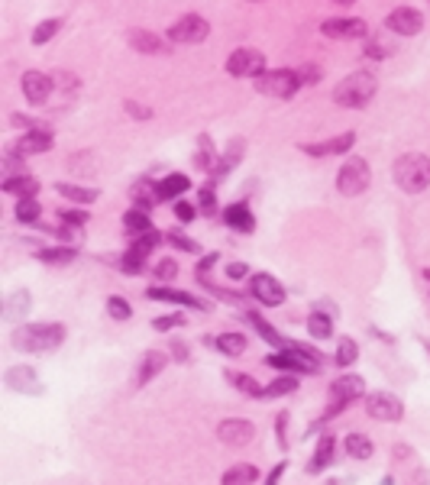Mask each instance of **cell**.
Instances as JSON below:
<instances>
[{
  "label": "cell",
  "instance_id": "44",
  "mask_svg": "<svg viewBox=\"0 0 430 485\" xmlns=\"http://www.w3.org/2000/svg\"><path fill=\"white\" fill-rule=\"evenodd\" d=\"M197 165L201 168H214V142L207 136H201V149H197Z\"/></svg>",
  "mask_w": 430,
  "mask_h": 485
},
{
  "label": "cell",
  "instance_id": "55",
  "mask_svg": "<svg viewBox=\"0 0 430 485\" xmlns=\"http://www.w3.org/2000/svg\"><path fill=\"white\" fill-rule=\"evenodd\" d=\"M282 472H285V463H279V466L272 469V472H269V479H265V485H279V479H282Z\"/></svg>",
  "mask_w": 430,
  "mask_h": 485
},
{
  "label": "cell",
  "instance_id": "21",
  "mask_svg": "<svg viewBox=\"0 0 430 485\" xmlns=\"http://www.w3.org/2000/svg\"><path fill=\"white\" fill-rule=\"evenodd\" d=\"M223 220H227V226H233L237 233H253V214H249V207L246 204H230L227 210H223Z\"/></svg>",
  "mask_w": 430,
  "mask_h": 485
},
{
  "label": "cell",
  "instance_id": "5",
  "mask_svg": "<svg viewBox=\"0 0 430 485\" xmlns=\"http://www.w3.org/2000/svg\"><path fill=\"white\" fill-rule=\"evenodd\" d=\"M369 178H372L369 162H363V159H356L353 156V159L343 165V172H340L337 191L346 194V198H356V194H363L366 188H369Z\"/></svg>",
  "mask_w": 430,
  "mask_h": 485
},
{
  "label": "cell",
  "instance_id": "4",
  "mask_svg": "<svg viewBox=\"0 0 430 485\" xmlns=\"http://www.w3.org/2000/svg\"><path fill=\"white\" fill-rule=\"evenodd\" d=\"M298 71H285V68H275V71H262L256 78V91L265 94V97H291L298 91Z\"/></svg>",
  "mask_w": 430,
  "mask_h": 485
},
{
  "label": "cell",
  "instance_id": "33",
  "mask_svg": "<svg viewBox=\"0 0 430 485\" xmlns=\"http://www.w3.org/2000/svg\"><path fill=\"white\" fill-rule=\"evenodd\" d=\"M39 214H43V207H39L36 198H20V204H17V220L20 224H36Z\"/></svg>",
  "mask_w": 430,
  "mask_h": 485
},
{
  "label": "cell",
  "instance_id": "42",
  "mask_svg": "<svg viewBox=\"0 0 430 485\" xmlns=\"http://www.w3.org/2000/svg\"><path fill=\"white\" fill-rule=\"evenodd\" d=\"M143 259H146V256H139L136 250H127V256H123L120 268H123V272H130V275H139V272H143V266H146Z\"/></svg>",
  "mask_w": 430,
  "mask_h": 485
},
{
  "label": "cell",
  "instance_id": "41",
  "mask_svg": "<svg viewBox=\"0 0 430 485\" xmlns=\"http://www.w3.org/2000/svg\"><path fill=\"white\" fill-rule=\"evenodd\" d=\"M55 33H59V20H43L39 29L33 33V42H36V46H46V42H49Z\"/></svg>",
  "mask_w": 430,
  "mask_h": 485
},
{
  "label": "cell",
  "instance_id": "1",
  "mask_svg": "<svg viewBox=\"0 0 430 485\" xmlns=\"http://www.w3.org/2000/svg\"><path fill=\"white\" fill-rule=\"evenodd\" d=\"M62 340H65L62 324H26L13 330V346L20 353H52L62 346Z\"/></svg>",
  "mask_w": 430,
  "mask_h": 485
},
{
  "label": "cell",
  "instance_id": "19",
  "mask_svg": "<svg viewBox=\"0 0 430 485\" xmlns=\"http://www.w3.org/2000/svg\"><path fill=\"white\" fill-rule=\"evenodd\" d=\"M130 46H133L136 52H143V55H159V52L169 49L165 39L155 36V33H149V29H133V33H130Z\"/></svg>",
  "mask_w": 430,
  "mask_h": 485
},
{
  "label": "cell",
  "instance_id": "31",
  "mask_svg": "<svg viewBox=\"0 0 430 485\" xmlns=\"http://www.w3.org/2000/svg\"><path fill=\"white\" fill-rule=\"evenodd\" d=\"M123 226H127L130 233L133 236H139V233H149L152 230V224H149V214H146V210H127V214H123Z\"/></svg>",
  "mask_w": 430,
  "mask_h": 485
},
{
  "label": "cell",
  "instance_id": "8",
  "mask_svg": "<svg viewBox=\"0 0 430 485\" xmlns=\"http://www.w3.org/2000/svg\"><path fill=\"white\" fill-rule=\"evenodd\" d=\"M227 71L233 78L262 75V71H265V59H262V52H256V49H237L227 59Z\"/></svg>",
  "mask_w": 430,
  "mask_h": 485
},
{
  "label": "cell",
  "instance_id": "22",
  "mask_svg": "<svg viewBox=\"0 0 430 485\" xmlns=\"http://www.w3.org/2000/svg\"><path fill=\"white\" fill-rule=\"evenodd\" d=\"M259 479V469L249 466V463H237V466H230L220 479V485H253Z\"/></svg>",
  "mask_w": 430,
  "mask_h": 485
},
{
  "label": "cell",
  "instance_id": "7",
  "mask_svg": "<svg viewBox=\"0 0 430 485\" xmlns=\"http://www.w3.org/2000/svg\"><path fill=\"white\" fill-rule=\"evenodd\" d=\"M207 33H211L207 20L197 17V13H188V17H181L169 29V39L172 42H201V39H207Z\"/></svg>",
  "mask_w": 430,
  "mask_h": 485
},
{
  "label": "cell",
  "instance_id": "14",
  "mask_svg": "<svg viewBox=\"0 0 430 485\" xmlns=\"http://www.w3.org/2000/svg\"><path fill=\"white\" fill-rule=\"evenodd\" d=\"M421 26H424V17L417 13V10H411V7H401V10H395V13L388 17V29L398 33V36L421 33Z\"/></svg>",
  "mask_w": 430,
  "mask_h": 485
},
{
  "label": "cell",
  "instance_id": "39",
  "mask_svg": "<svg viewBox=\"0 0 430 485\" xmlns=\"http://www.w3.org/2000/svg\"><path fill=\"white\" fill-rule=\"evenodd\" d=\"M298 388V382L291 376H282V378H275V382L265 388V398H282V395H291Z\"/></svg>",
  "mask_w": 430,
  "mask_h": 485
},
{
  "label": "cell",
  "instance_id": "13",
  "mask_svg": "<svg viewBox=\"0 0 430 485\" xmlns=\"http://www.w3.org/2000/svg\"><path fill=\"white\" fill-rule=\"evenodd\" d=\"M217 437L230 446H246L256 437V427L249 424V421H223V424L217 427Z\"/></svg>",
  "mask_w": 430,
  "mask_h": 485
},
{
  "label": "cell",
  "instance_id": "46",
  "mask_svg": "<svg viewBox=\"0 0 430 485\" xmlns=\"http://www.w3.org/2000/svg\"><path fill=\"white\" fill-rule=\"evenodd\" d=\"M175 275H178V262L175 259H162L159 266H155V278H162V282H172Z\"/></svg>",
  "mask_w": 430,
  "mask_h": 485
},
{
  "label": "cell",
  "instance_id": "6",
  "mask_svg": "<svg viewBox=\"0 0 430 485\" xmlns=\"http://www.w3.org/2000/svg\"><path fill=\"white\" fill-rule=\"evenodd\" d=\"M249 292H253V298H259L262 304H269V308L285 304V285H282L275 275H269V272H259V275L249 278Z\"/></svg>",
  "mask_w": 430,
  "mask_h": 485
},
{
  "label": "cell",
  "instance_id": "58",
  "mask_svg": "<svg viewBox=\"0 0 430 485\" xmlns=\"http://www.w3.org/2000/svg\"><path fill=\"white\" fill-rule=\"evenodd\" d=\"M333 4H353V0H333Z\"/></svg>",
  "mask_w": 430,
  "mask_h": 485
},
{
  "label": "cell",
  "instance_id": "28",
  "mask_svg": "<svg viewBox=\"0 0 430 485\" xmlns=\"http://www.w3.org/2000/svg\"><path fill=\"white\" fill-rule=\"evenodd\" d=\"M214 343H217V350L223 353V356H240V353H246V336L243 334H220Z\"/></svg>",
  "mask_w": 430,
  "mask_h": 485
},
{
  "label": "cell",
  "instance_id": "3",
  "mask_svg": "<svg viewBox=\"0 0 430 485\" xmlns=\"http://www.w3.org/2000/svg\"><path fill=\"white\" fill-rule=\"evenodd\" d=\"M395 182L401 184V191L417 194L430 184V159L427 156H417V152H408L395 162Z\"/></svg>",
  "mask_w": 430,
  "mask_h": 485
},
{
  "label": "cell",
  "instance_id": "40",
  "mask_svg": "<svg viewBox=\"0 0 430 485\" xmlns=\"http://www.w3.org/2000/svg\"><path fill=\"white\" fill-rule=\"evenodd\" d=\"M356 343L353 340H349V336H343V340H340V346H337V356H333V360H337V366H353L356 362Z\"/></svg>",
  "mask_w": 430,
  "mask_h": 485
},
{
  "label": "cell",
  "instance_id": "16",
  "mask_svg": "<svg viewBox=\"0 0 430 485\" xmlns=\"http://www.w3.org/2000/svg\"><path fill=\"white\" fill-rule=\"evenodd\" d=\"M353 142H356L353 133H343V136H333V139H327V142L304 146V152H307V156H314V159H321V156H343V152L353 149Z\"/></svg>",
  "mask_w": 430,
  "mask_h": 485
},
{
  "label": "cell",
  "instance_id": "57",
  "mask_svg": "<svg viewBox=\"0 0 430 485\" xmlns=\"http://www.w3.org/2000/svg\"><path fill=\"white\" fill-rule=\"evenodd\" d=\"M227 275L230 278H243L246 275V266H243V262H233V266L227 268Z\"/></svg>",
  "mask_w": 430,
  "mask_h": 485
},
{
  "label": "cell",
  "instance_id": "36",
  "mask_svg": "<svg viewBox=\"0 0 430 485\" xmlns=\"http://www.w3.org/2000/svg\"><path fill=\"white\" fill-rule=\"evenodd\" d=\"M26 310H29V292H13L7 298V317L10 320H17V317H23Z\"/></svg>",
  "mask_w": 430,
  "mask_h": 485
},
{
  "label": "cell",
  "instance_id": "29",
  "mask_svg": "<svg viewBox=\"0 0 430 485\" xmlns=\"http://www.w3.org/2000/svg\"><path fill=\"white\" fill-rule=\"evenodd\" d=\"M227 378H230V385H237L240 392L249 395V398H262V395H265V388H262L253 376H243V372H227Z\"/></svg>",
  "mask_w": 430,
  "mask_h": 485
},
{
  "label": "cell",
  "instance_id": "47",
  "mask_svg": "<svg viewBox=\"0 0 430 485\" xmlns=\"http://www.w3.org/2000/svg\"><path fill=\"white\" fill-rule=\"evenodd\" d=\"M152 327H155V330H162V334H165V330H172V327H185V314H169V317H159Z\"/></svg>",
  "mask_w": 430,
  "mask_h": 485
},
{
  "label": "cell",
  "instance_id": "37",
  "mask_svg": "<svg viewBox=\"0 0 430 485\" xmlns=\"http://www.w3.org/2000/svg\"><path fill=\"white\" fill-rule=\"evenodd\" d=\"M159 240H162L159 230H149V233H139V236H136V240L130 242V250H136L139 256H149V252L159 246Z\"/></svg>",
  "mask_w": 430,
  "mask_h": 485
},
{
  "label": "cell",
  "instance_id": "34",
  "mask_svg": "<svg viewBox=\"0 0 430 485\" xmlns=\"http://www.w3.org/2000/svg\"><path fill=\"white\" fill-rule=\"evenodd\" d=\"M240 159H243V139L230 142V146H227V156H223V162H220V165H217V172H214V175H217V178H223V175H227V172H230V168L237 165Z\"/></svg>",
  "mask_w": 430,
  "mask_h": 485
},
{
  "label": "cell",
  "instance_id": "18",
  "mask_svg": "<svg viewBox=\"0 0 430 485\" xmlns=\"http://www.w3.org/2000/svg\"><path fill=\"white\" fill-rule=\"evenodd\" d=\"M146 298H149V301H172V304H185V308H194V310H207L204 308V301H197L194 294L175 292V288H149Z\"/></svg>",
  "mask_w": 430,
  "mask_h": 485
},
{
  "label": "cell",
  "instance_id": "26",
  "mask_svg": "<svg viewBox=\"0 0 430 485\" xmlns=\"http://www.w3.org/2000/svg\"><path fill=\"white\" fill-rule=\"evenodd\" d=\"M188 188H191L188 175H169L165 182H159V198L162 201H172V198H178V194H185Z\"/></svg>",
  "mask_w": 430,
  "mask_h": 485
},
{
  "label": "cell",
  "instance_id": "49",
  "mask_svg": "<svg viewBox=\"0 0 430 485\" xmlns=\"http://www.w3.org/2000/svg\"><path fill=\"white\" fill-rule=\"evenodd\" d=\"M62 220H65L68 226H85L88 214H85V210H62Z\"/></svg>",
  "mask_w": 430,
  "mask_h": 485
},
{
  "label": "cell",
  "instance_id": "15",
  "mask_svg": "<svg viewBox=\"0 0 430 485\" xmlns=\"http://www.w3.org/2000/svg\"><path fill=\"white\" fill-rule=\"evenodd\" d=\"M7 388L13 392H23V395H39L43 392V382L36 378V372L29 366H17L7 372Z\"/></svg>",
  "mask_w": 430,
  "mask_h": 485
},
{
  "label": "cell",
  "instance_id": "43",
  "mask_svg": "<svg viewBox=\"0 0 430 485\" xmlns=\"http://www.w3.org/2000/svg\"><path fill=\"white\" fill-rule=\"evenodd\" d=\"M165 240H169L175 250H181V252H197V242L188 240V236H181V230H169V236H165Z\"/></svg>",
  "mask_w": 430,
  "mask_h": 485
},
{
  "label": "cell",
  "instance_id": "20",
  "mask_svg": "<svg viewBox=\"0 0 430 485\" xmlns=\"http://www.w3.org/2000/svg\"><path fill=\"white\" fill-rule=\"evenodd\" d=\"M333 456H337V437H321V444H317V453H314L311 466H307V472H324L327 466H333Z\"/></svg>",
  "mask_w": 430,
  "mask_h": 485
},
{
  "label": "cell",
  "instance_id": "2",
  "mask_svg": "<svg viewBox=\"0 0 430 485\" xmlns=\"http://www.w3.org/2000/svg\"><path fill=\"white\" fill-rule=\"evenodd\" d=\"M372 97H375V75H369V71L346 75L333 91V101L343 104V107H366Z\"/></svg>",
  "mask_w": 430,
  "mask_h": 485
},
{
  "label": "cell",
  "instance_id": "45",
  "mask_svg": "<svg viewBox=\"0 0 430 485\" xmlns=\"http://www.w3.org/2000/svg\"><path fill=\"white\" fill-rule=\"evenodd\" d=\"M107 308H110V317H117V320H130V314H133L130 301H123V298H110Z\"/></svg>",
  "mask_w": 430,
  "mask_h": 485
},
{
  "label": "cell",
  "instance_id": "25",
  "mask_svg": "<svg viewBox=\"0 0 430 485\" xmlns=\"http://www.w3.org/2000/svg\"><path fill=\"white\" fill-rule=\"evenodd\" d=\"M162 369H165V356H162V353H146V356H143V366H139V378H136V382H139V385H149L152 378L162 372Z\"/></svg>",
  "mask_w": 430,
  "mask_h": 485
},
{
  "label": "cell",
  "instance_id": "50",
  "mask_svg": "<svg viewBox=\"0 0 430 485\" xmlns=\"http://www.w3.org/2000/svg\"><path fill=\"white\" fill-rule=\"evenodd\" d=\"M127 114L130 117H136V120H149L152 117V110L143 107V104H136V101H127Z\"/></svg>",
  "mask_w": 430,
  "mask_h": 485
},
{
  "label": "cell",
  "instance_id": "10",
  "mask_svg": "<svg viewBox=\"0 0 430 485\" xmlns=\"http://www.w3.org/2000/svg\"><path fill=\"white\" fill-rule=\"evenodd\" d=\"M321 29H324V36H330V39H363V36L369 33L363 20H356V17L327 20V23H324Z\"/></svg>",
  "mask_w": 430,
  "mask_h": 485
},
{
  "label": "cell",
  "instance_id": "11",
  "mask_svg": "<svg viewBox=\"0 0 430 485\" xmlns=\"http://www.w3.org/2000/svg\"><path fill=\"white\" fill-rule=\"evenodd\" d=\"M46 149H52V133L43 126V130H29L20 142H13V146H10V159H17V156H33V152H46Z\"/></svg>",
  "mask_w": 430,
  "mask_h": 485
},
{
  "label": "cell",
  "instance_id": "52",
  "mask_svg": "<svg viewBox=\"0 0 430 485\" xmlns=\"http://www.w3.org/2000/svg\"><path fill=\"white\" fill-rule=\"evenodd\" d=\"M298 78H301V84H317L321 81V68H301Z\"/></svg>",
  "mask_w": 430,
  "mask_h": 485
},
{
  "label": "cell",
  "instance_id": "51",
  "mask_svg": "<svg viewBox=\"0 0 430 485\" xmlns=\"http://www.w3.org/2000/svg\"><path fill=\"white\" fill-rule=\"evenodd\" d=\"M175 217L181 220V224H188V220H194V207L188 201H178L175 204Z\"/></svg>",
  "mask_w": 430,
  "mask_h": 485
},
{
  "label": "cell",
  "instance_id": "12",
  "mask_svg": "<svg viewBox=\"0 0 430 485\" xmlns=\"http://www.w3.org/2000/svg\"><path fill=\"white\" fill-rule=\"evenodd\" d=\"M265 366L279 369V372H321L317 366H311V362H304L301 356H298V353L291 350V346H288V350L272 353V356H265Z\"/></svg>",
  "mask_w": 430,
  "mask_h": 485
},
{
  "label": "cell",
  "instance_id": "38",
  "mask_svg": "<svg viewBox=\"0 0 430 485\" xmlns=\"http://www.w3.org/2000/svg\"><path fill=\"white\" fill-rule=\"evenodd\" d=\"M39 259L49 262V266H65V262L75 259V250H71V246H62V250H43L39 252Z\"/></svg>",
  "mask_w": 430,
  "mask_h": 485
},
{
  "label": "cell",
  "instance_id": "9",
  "mask_svg": "<svg viewBox=\"0 0 430 485\" xmlns=\"http://www.w3.org/2000/svg\"><path fill=\"white\" fill-rule=\"evenodd\" d=\"M366 411H369L375 421H401V414H405V404L398 402L395 395L388 392H375L369 395V402H366Z\"/></svg>",
  "mask_w": 430,
  "mask_h": 485
},
{
  "label": "cell",
  "instance_id": "30",
  "mask_svg": "<svg viewBox=\"0 0 430 485\" xmlns=\"http://www.w3.org/2000/svg\"><path fill=\"white\" fill-rule=\"evenodd\" d=\"M346 453L353 460H369L372 456V440L366 434H349L346 437Z\"/></svg>",
  "mask_w": 430,
  "mask_h": 485
},
{
  "label": "cell",
  "instance_id": "59",
  "mask_svg": "<svg viewBox=\"0 0 430 485\" xmlns=\"http://www.w3.org/2000/svg\"><path fill=\"white\" fill-rule=\"evenodd\" d=\"M253 4H256V0H253Z\"/></svg>",
  "mask_w": 430,
  "mask_h": 485
},
{
  "label": "cell",
  "instance_id": "27",
  "mask_svg": "<svg viewBox=\"0 0 430 485\" xmlns=\"http://www.w3.org/2000/svg\"><path fill=\"white\" fill-rule=\"evenodd\" d=\"M59 194L62 198H68V201H78V204L97 201V191H94V188H81V184H68V182L59 184Z\"/></svg>",
  "mask_w": 430,
  "mask_h": 485
},
{
  "label": "cell",
  "instance_id": "56",
  "mask_svg": "<svg viewBox=\"0 0 430 485\" xmlns=\"http://www.w3.org/2000/svg\"><path fill=\"white\" fill-rule=\"evenodd\" d=\"M172 356L185 362V360H188V346H185V343H178V340H175V343H172Z\"/></svg>",
  "mask_w": 430,
  "mask_h": 485
},
{
  "label": "cell",
  "instance_id": "54",
  "mask_svg": "<svg viewBox=\"0 0 430 485\" xmlns=\"http://www.w3.org/2000/svg\"><path fill=\"white\" fill-rule=\"evenodd\" d=\"M214 262H217V256H214V252H211V256H207V259H204L201 266H197V278H204V275H207V272H211V268H214Z\"/></svg>",
  "mask_w": 430,
  "mask_h": 485
},
{
  "label": "cell",
  "instance_id": "53",
  "mask_svg": "<svg viewBox=\"0 0 430 485\" xmlns=\"http://www.w3.org/2000/svg\"><path fill=\"white\" fill-rule=\"evenodd\" d=\"M275 430H279V444L285 446L288 444V440H285V434H288V418H285V414H279V421H275Z\"/></svg>",
  "mask_w": 430,
  "mask_h": 485
},
{
  "label": "cell",
  "instance_id": "35",
  "mask_svg": "<svg viewBox=\"0 0 430 485\" xmlns=\"http://www.w3.org/2000/svg\"><path fill=\"white\" fill-rule=\"evenodd\" d=\"M307 330H311V336H330L333 334V320L324 310H314L311 317H307Z\"/></svg>",
  "mask_w": 430,
  "mask_h": 485
},
{
  "label": "cell",
  "instance_id": "24",
  "mask_svg": "<svg viewBox=\"0 0 430 485\" xmlns=\"http://www.w3.org/2000/svg\"><path fill=\"white\" fill-rule=\"evenodd\" d=\"M133 201H136V207H139V210H146V214H149V210L155 207V201H162V198H159V184L139 182L133 188Z\"/></svg>",
  "mask_w": 430,
  "mask_h": 485
},
{
  "label": "cell",
  "instance_id": "48",
  "mask_svg": "<svg viewBox=\"0 0 430 485\" xmlns=\"http://www.w3.org/2000/svg\"><path fill=\"white\" fill-rule=\"evenodd\" d=\"M201 210L207 214V217L217 214V194H214L211 188H204V191H201Z\"/></svg>",
  "mask_w": 430,
  "mask_h": 485
},
{
  "label": "cell",
  "instance_id": "32",
  "mask_svg": "<svg viewBox=\"0 0 430 485\" xmlns=\"http://www.w3.org/2000/svg\"><path fill=\"white\" fill-rule=\"evenodd\" d=\"M249 320H253V327H256V330H259V334H262V340H265V343L279 346V350H288L285 336H279V330H275V327H269V324H265V320H262L259 314H249Z\"/></svg>",
  "mask_w": 430,
  "mask_h": 485
},
{
  "label": "cell",
  "instance_id": "17",
  "mask_svg": "<svg viewBox=\"0 0 430 485\" xmlns=\"http://www.w3.org/2000/svg\"><path fill=\"white\" fill-rule=\"evenodd\" d=\"M23 94L29 104H43L52 94V78H46L43 71H26L23 75Z\"/></svg>",
  "mask_w": 430,
  "mask_h": 485
},
{
  "label": "cell",
  "instance_id": "23",
  "mask_svg": "<svg viewBox=\"0 0 430 485\" xmlns=\"http://www.w3.org/2000/svg\"><path fill=\"white\" fill-rule=\"evenodd\" d=\"M4 191L7 194H17V198H33L39 191V182L33 175H13L4 182Z\"/></svg>",
  "mask_w": 430,
  "mask_h": 485
}]
</instances>
